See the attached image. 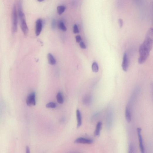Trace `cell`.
<instances>
[{
	"label": "cell",
	"instance_id": "obj_17",
	"mask_svg": "<svg viewBox=\"0 0 153 153\" xmlns=\"http://www.w3.org/2000/svg\"><path fill=\"white\" fill-rule=\"evenodd\" d=\"M92 69L93 71L95 73H97L99 70V67L97 63L94 62L92 66Z\"/></svg>",
	"mask_w": 153,
	"mask_h": 153
},
{
	"label": "cell",
	"instance_id": "obj_19",
	"mask_svg": "<svg viewBox=\"0 0 153 153\" xmlns=\"http://www.w3.org/2000/svg\"><path fill=\"white\" fill-rule=\"evenodd\" d=\"M58 27L59 29L63 31H65L67 30L66 27L64 23L62 21H60L59 22Z\"/></svg>",
	"mask_w": 153,
	"mask_h": 153
},
{
	"label": "cell",
	"instance_id": "obj_2",
	"mask_svg": "<svg viewBox=\"0 0 153 153\" xmlns=\"http://www.w3.org/2000/svg\"><path fill=\"white\" fill-rule=\"evenodd\" d=\"M140 89L139 87L136 86L133 90L130 98L129 103L126 107L132 111V109L136 102L139 95Z\"/></svg>",
	"mask_w": 153,
	"mask_h": 153
},
{
	"label": "cell",
	"instance_id": "obj_20",
	"mask_svg": "<svg viewBox=\"0 0 153 153\" xmlns=\"http://www.w3.org/2000/svg\"><path fill=\"white\" fill-rule=\"evenodd\" d=\"M56 104L53 102H50L46 105V107L48 108H55L56 107Z\"/></svg>",
	"mask_w": 153,
	"mask_h": 153
},
{
	"label": "cell",
	"instance_id": "obj_21",
	"mask_svg": "<svg viewBox=\"0 0 153 153\" xmlns=\"http://www.w3.org/2000/svg\"><path fill=\"white\" fill-rule=\"evenodd\" d=\"M73 32L75 33H78L79 32L78 27L76 24H75L73 26Z\"/></svg>",
	"mask_w": 153,
	"mask_h": 153
},
{
	"label": "cell",
	"instance_id": "obj_13",
	"mask_svg": "<svg viewBox=\"0 0 153 153\" xmlns=\"http://www.w3.org/2000/svg\"><path fill=\"white\" fill-rule=\"evenodd\" d=\"M47 58L48 63L50 64L54 65L56 64V60L51 54H48L47 55Z\"/></svg>",
	"mask_w": 153,
	"mask_h": 153
},
{
	"label": "cell",
	"instance_id": "obj_12",
	"mask_svg": "<svg viewBox=\"0 0 153 153\" xmlns=\"http://www.w3.org/2000/svg\"><path fill=\"white\" fill-rule=\"evenodd\" d=\"M102 126V124L101 122H99L97 123L94 132V135L95 137H98L100 135Z\"/></svg>",
	"mask_w": 153,
	"mask_h": 153
},
{
	"label": "cell",
	"instance_id": "obj_10",
	"mask_svg": "<svg viewBox=\"0 0 153 153\" xmlns=\"http://www.w3.org/2000/svg\"><path fill=\"white\" fill-rule=\"evenodd\" d=\"M76 117L77 120V127L79 128L82 124V117L80 111L79 109L76 110Z\"/></svg>",
	"mask_w": 153,
	"mask_h": 153
},
{
	"label": "cell",
	"instance_id": "obj_11",
	"mask_svg": "<svg viewBox=\"0 0 153 153\" xmlns=\"http://www.w3.org/2000/svg\"><path fill=\"white\" fill-rule=\"evenodd\" d=\"M132 111L126 107L125 111V117L126 120L128 123L131 122L132 119Z\"/></svg>",
	"mask_w": 153,
	"mask_h": 153
},
{
	"label": "cell",
	"instance_id": "obj_14",
	"mask_svg": "<svg viewBox=\"0 0 153 153\" xmlns=\"http://www.w3.org/2000/svg\"><path fill=\"white\" fill-rule=\"evenodd\" d=\"M135 146L133 143H130L129 145L128 153H137Z\"/></svg>",
	"mask_w": 153,
	"mask_h": 153
},
{
	"label": "cell",
	"instance_id": "obj_5",
	"mask_svg": "<svg viewBox=\"0 0 153 153\" xmlns=\"http://www.w3.org/2000/svg\"><path fill=\"white\" fill-rule=\"evenodd\" d=\"M36 93L35 92L31 93L28 95L26 100L27 105L28 106L36 105Z\"/></svg>",
	"mask_w": 153,
	"mask_h": 153
},
{
	"label": "cell",
	"instance_id": "obj_16",
	"mask_svg": "<svg viewBox=\"0 0 153 153\" xmlns=\"http://www.w3.org/2000/svg\"><path fill=\"white\" fill-rule=\"evenodd\" d=\"M57 100L58 103L63 104L64 102V100L61 93L59 92L57 95Z\"/></svg>",
	"mask_w": 153,
	"mask_h": 153
},
{
	"label": "cell",
	"instance_id": "obj_9",
	"mask_svg": "<svg viewBox=\"0 0 153 153\" xmlns=\"http://www.w3.org/2000/svg\"><path fill=\"white\" fill-rule=\"evenodd\" d=\"M43 28V21L41 19H38L36 22V33L38 36L40 35Z\"/></svg>",
	"mask_w": 153,
	"mask_h": 153
},
{
	"label": "cell",
	"instance_id": "obj_15",
	"mask_svg": "<svg viewBox=\"0 0 153 153\" xmlns=\"http://www.w3.org/2000/svg\"><path fill=\"white\" fill-rule=\"evenodd\" d=\"M91 97L90 95H86L83 99V102L85 105H89L91 102Z\"/></svg>",
	"mask_w": 153,
	"mask_h": 153
},
{
	"label": "cell",
	"instance_id": "obj_7",
	"mask_svg": "<svg viewBox=\"0 0 153 153\" xmlns=\"http://www.w3.org/2000/svg\"><path fill=\"white\" fill-rule=\"evenodd\" d=\"M129 66V59L127 54L125 53L123 56V61L122 64V67L123 70L125 72H127Z\"/></svg>",
	"mask_w": 153,
	"mask_h": 153
},
{
	"label": "cell",
	"instance_id": "obj_26",
	"mask_svg": "<svg viewBox=\"0 0 153 153\" xmlns=\"http://www.w3.org/2000/svg\"><path fill=\"white\" fill-rule=\"evenodd\" d=\"M150 87L152 93V95L153 98V82H152L150 83Z\"/></svg>",
	"mask_w": 153,
	"mask_h": 153
},
{
	"label": "cell",
	"instance_id": "obj_23",
	"mask_svg": "<svg viewBox=\"0 0 153 153\" xmlns=\"http://www.w3.org/2000/svg\"><path fill=\"white\" fill-rule=\"evenodd\" d=\"M76 41L77 43H80L81 42L82 39L80 36H77L76 37Z\"/></svg>",
	"mask_w": 153,
	"mask_h": 153
},
{
	"label": "cell",
	"instance_id": "obj_22",
	"mask_svg": "<svg viewBox=\"0 0 153 153\" xmlns=\"http://www.w3.org/2000/svg\"><path fill=\"white\" fill-rule=\"evenodd\" d=\"M80 48L83 49L86 48V46L83 42L81 41L80 43Z\"/></svg>",
	"mask_w": 153,
	"mask_h": 153
},
{
	"label": "cell",
	"instance_id": "obj_3",
	"mask_svg": "<svg viewBox=\"0 0 153 153\" xmlns=\"http://www.w3.org/2000/svg\"><path fill=\"white\" fill-rule=\"evenodd\" d=\"M12 29L13 32H16L18 29V19L16 5H14L12 12Z\"/></svg>",
	"mask_w": 153,
	"mask_h": 153
},
{
	"label": "cell",
	"instance_id": "obj_18",
	"mask_svg": "<svg viewBox=\"0 0 153 153\" xmlns=\"http://www.w3.org/2000/svg\"><path fill=\"white\" fill-rule=\"evenodd\" d=\"M66 8L63 6H58L57 8V11L59 15L62 14L65 11Z\"/></svg>",
	"mask_w": 153,
	"mask_h": 153
},
{
	"label": "cell",
	"instance_id": "obj_27",
	"mask_svg": "<svg viewBox=\"0 0 153 153\" xmlns=\"http://www.w3.org/2000/svg\"><path fill=\"white\" fill-rule=\"evenodd\" d=\"M76 153V152H75V153Z\"/></svg>",
	"mask_w": 153,
	"mask_h": 153
},
{
	"label": "cell",
	"instance_id": "obj_25",
	"mask_svg": "<svg viewBox=\"0 0 153 153\" xmlns=\"http://www.w3.org/2000/svg\"><path fill=\"white\" fill-rule=\"evenodd\" d=\"M26 153H30V150L29 147L27 146L26 148Z\"/></svg>",
	"mask_w": 153,
	"mask_h": 153
},
{
	"label": "cell",
	"instance_id": "obj_4",
	"mask_svg": "<svg viewBox=\"0 0 153 153\" xmlns=\"http://www.w3.org/2000/svg\"><path fill=\"white\" fill-rule=\"evenodd\" d=\"M137 133L141 153H146L144 144L142 134V129L141 128H138L137 129Z\"/></svg>",
	"mask_w": 153,
	"mask_h": 153
},
{
	"label": "cell",
	"instance_id": "obj_8",
	"mask_svg": "<svg viewBox=\"0 0 153 153\" xmlns=\"http://www.w3.org/2000/svg\"><path fill=\"white\" fill-rule=\"evenodd\" d=\"M93 140L83 137H79L77 139L74 141L76 144H91L93 143Z\"/></svg>",
	"mask_w": 153,
	"mask_h": 153
},
{
	"label": "cell",
	"instance_id": "obj_1",
	"mask_svg": "<svg viewBox=\"0 0 153 153\" xmlns=\"http://www.w3.org/2000/svg\"><path fill=\"white\" fill-rule=\"evenodd\" d=\"M153 46V28H150L147 31L144 40L139 49V56L138 63L142 64L147 59Z\"/></svg>",
	"mask_w": 153,
	"mask_h": 153
},
{
	"label": "cell",
	"instance_id": "obj_6",
	"mask_svg": "<svg viewBox=\"0 0 153 153\" xmlns=\"http://www.w3.org/2000/svg\"><path fill=\"white\" fill-rule=\"evenodd\" d=\"M19 19L21 29L24 35L26 36L28 33V29L26 23L25 16L21 17Z\"/></svg>",
	"mask_w": 153,
	"mask_h": 153
},
{
	"label": "cell",
	"instance_id": "obj_24",
	"mask_svg": "<svg viewBox=\"0 0 153 153\" xmlns=\"http://www.w3.org/2000/svg\"><path fill=\"white\" fill-rule=\"evenodd\" d=\"M118 23L119 25L121 28L123 26V22L122 20L121 19H118Z\"/></svg>",
	"mask_w": 153,
	"mask_h": 153
}]
</instances>
